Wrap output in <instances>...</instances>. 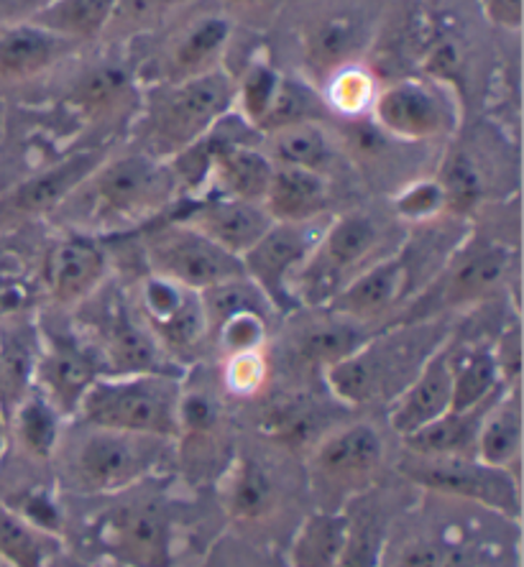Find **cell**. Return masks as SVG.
Segmentation results:
<instances>
[{"instance_id": "6", "label": "cell", "mask_w": 524, "mask_h": 567, "mask_svg": "<svg viewBox=\"0 0 524 567\" xmlns=\"http://www.w3.org/2000/svg\"><path fill=\"white\" fill-rule=\"evenodd\" d=\"M70 315L72 328L93 350L103 377H131V373H162L185 379L182 369L164 353L152 332L133 310L126 284L107 279Z\"/></svg>"}, {"instance_id": "9", "label": "cell", "mask_w": 524, "mask_h": 567, "mask_svg": "<svg viewBox=\"0 0 524 567\" xmlns=\"http://www.w3.org/2000/svg\"><path fill=\"white\" fill-rule=\"evenodd\" d=\"M517 274V248L469 230L438 277L407 305L399 320H432L451 310L489 305Z\"/></svg>"}, {"instance_id": "49", "label": "cell", "mask_w": 524, "mask_h": 567, "mask_svg": "<svg viewBox=\"0 0 524 567\" xmlns=\"http://www.w3.org/2000/svg\"><path fill=\"white\" fill-rule=\"evenodd\" d=\"M481 11L502 29L520 31L522 27V0H481Z\"/></svg>"}, {"instance_id": "36", "label": "cell", "mask_w": 524, "mask_h": 567, "mask_svg": "<svg viewBox=\"0 0 524 567\" xmlns=\"http://www.w3.org/2000/svg\"><path fill=\"white\" fill-rule=\"evenodd\" d=\"M62 542L0 502V567H52Z\"/></svg>"}, {"instance_id": "35", "label": "cell", "mask_w": 524, "mask_h": 567, "mask_svg": "<svg viewBox=\"0 0 524 567\" xmlns=\"http://www.w3.org/2000/svg\"><path fill=\"white\" fill-rule=\"evenodd\" d=\"M435 182L440 185V192H443L445 215H451V218L469 220L486 203L489 182L479 166V156L471 148H448L443 158H440Z\"/></svg>"}, {"instance_id": "43", "label": "cell", "mask_w": 524, "mask_h": 567, "mask_svg": "<svg viewBox=\"0 0 524 567\" xmlns=\"http://www.w3.org/2000/svg\"><path fill=\"white\" fill-rule=\"evenodd\" d=\"M185 3L187 0H119L103 39L119 44V41L141 39L144 33H156Z\"/></svg>"}, {"instance_id": "33", "label": "cell", "mask_w": 524, "mask_h": 567, "mask_svg": "<svg viewBox=\"0 0 524 567\" xmlns=\"http://www.w3.org/2000/svg\"><path fill=\"white\" fill-rule=\"evenodd\" d=\"M448 365H451V410H473L504 391L492 343H455L448 338Z\"/></svg>"}, {"instance_id": "14", "label": "cell", "mask_w": 524, "mask_h": 567, "mask_svg": "<svg viewBox=\"0 0 524 567\" xmlns=\"http://www.w3.org/2000/svg\"><path fill=\"white\" fill-rule=\"evenodd\" d=\"M133 310L166 355L189 371L207 353L203 295L144 271L126 284Z\"/></svg>"}, {"instance_id": "53", "label": "cell", "mask_w": 524, "mask_h": 567, "mask_svg": "<svg viewBox=\"0 0 524 567\" xmlns=\"http://www.w3.org/2000/svg\"><path fill=\"white\" fill-rule=\"evenodd\" d=\"M0 455H3V453H0Z\"/></svg>"}, {"instance_id": "13", "label": "cell", "mask_w": 524, "mask_h": 567, "mask_svg": "<svg viewBox=\"0 0 524 567\" xmlns=\"http://www.w3.org/2000/svg\"><path fill=\"white\" fill-rule=\"evenodd\" d=\"M141 258L148 274L182 284L199 295L246 277L238 256L223 251L218 244L174 215L146 225L141 233Z\"/></svg>"}, {"instance_id": "17", "label": "cell", "mask_w": 524, "mask_h": 567, "mask_svg": "<svg viewBox=\"0 0 524 567\" xmlns=\"http://www.w3.org/2000/svg\"><path fill=\"white\" fill-rule=\"evenodd\" d=\"M330 215L307 223H271V228L240 256L246 279L279 315L297 312L292 281L315 251Z\"/></svg>"}, {"instance_id": "23", "label": "cell", "mask_w": 524, "mask_h": 567, "mask_svg": "<svg viewBox=\"0 0 524 567\" xmlns=\"http://www.w3.org/2000/svg\"><path fill=\"white\" fill-rule=\"evenodd\" d=\"M107 146H88L62 156L56 164L41 166L29 177H23L0 192V215L8 220L49 218L60 207L80 182L103 162Z\"/></svg>"}, {"instance_id": "8", "label": "cell", "mask_w": 524, "mask_h": 567, "mask_svg": "<svg viewBox=\"0 0 524 567\" xmlns=\"http://www.w3.org/2000/svg\"><path fill=\"white\" fill-rule=\"evenodd\" d=\"M381 21V0H315L295 29L299 56L295 74L320 87L340 66L363 62L366 52L377 44Z\"/></svg>"}, {"instance_id": "46", "label": "cell", "mask_w": 524, "mask_h": 567, "mask_svg": "<svg viewBox=\"0 0 524 567\" xmlns=\"http://www.w3.org/2000/svg\"><path fill=\"white\" fill-rule=\"evenodd\" d=\"M271 365L266 350L223 358V389L236 399H254L269 381Z\"/></svg>"}, {"instance_id": "30", "label": "cell", "mask_w": 524, "mask_h": 567, "mask_svg": "<svg viewBox=\"0 0 524 567\" xmlns=\"http://www.w3.org/2000/svg\"><path fill=\"white\" fill-rule=\"evenodd\" d=\"M332 203V179L322 174L274 166L269 189L264 195V210L274 223H307L326 218Z\"/></svg>"}, {"instance_id": "15", "label": "cell", "mask_w": 524, "mask_h": 567, "mask_svg": "<svg viewBox=\"0 0 524 567\" xmlns=\"http://www.w3.org/2000/svg\"><path fill=\"white\" fill-rule=\"evenodd\" d=\"M233 29L236 27L215 6L203 8L182 21L174 16V27L164 33L154 52L144 62H133L141 87L174 85V82L223 70Z\"/></svg>"}, {"instance_id": "29", "label": "cell", "mask_w": 524, "mask_h": 567, "mask_svg": "<svg viewBox=\"0 0 524 567\" xmlns=\"http://www.w3.org/2000/svg\"><path fill=\"white\" fill-rule=\"evenodd\" d=\"M218 494L223 512L238 524L266 522L281 502V488L269 465L248 453H238L228 463L218 483Z\"/></svg>"}, {"instance_id": "22", "label": "cell", "mask_w": 524, "mask_h": 567, "mask_svg": "<svg viewBox=\"0 0 524 567\" xmlns=\"http://www.w3.org/2000/svg\"><path fill=\"white\" fill-rule=\"evenodd\" d=\"M414 299L410 271L399 256V248L381 261L363 269L346 289H340L322 310L351 317L356 322L387 328L399 322V317Z\"/></svg>"}, {"instance_id": "19", "label": "cell", "mask_w": 524, "mask_h": 567, "mask_svg": "<svg viewBox=\"0 0 524 567\" xmlns=\"http://www.w3.org/2000/svg\"><path fill=\"white\" fill-rule=\"evenodd\" d=\"M66 70L70 74L62 90V103L82 121L111 118L126 111L131 103H141V82L131 60L115 54L85 60V52H80Z\"/></svg>"}, {"instance_id": "41", "label": "cell", "mask_w": 524, "mask_h": 567, "mask_svg": "<svg viewBox=\"0 0 524 567\" xmlns=\"http://www.w3.org/2000/svg\"><path fill=\"white\" fill-rule=\"evenodd\" d=\"M281 74L285 72L279 70V64L274 62V56L266 49H259L244 64V70L233 74V82H236V113L251 128L259 131V123L269 111L274 95H277Z\"/></svg>"}, {"instance_id": "28", "label": "cell", "mask_w": 524, "mask_h": 567, "mask_svg": "<svg viewBox=\"0 0 524 567\" xmlns=\"http://www.w3.org/2000/svg\"><path fill=\"white\" fill-rule=\"evenodd\" d=\"M39 355V317L23 310L0 317V410L6 420L13 406L33 389Z\"/></svg>"}, {"instance_id": "18", "label": "cell", "mask_w": 524, "mask_h": 567, "mask_svg": "<svg viewBox=\"0 0 524 567\" xmlns=\"http://www.w3.org/2000/svg\"><path fill=\"white\" fill-rule=\"evenodd\" d=\"M37 317L41 330V355L37 373H33V389L41 396H47L64 420H72L90 383L103 373H100L93 350L72 328L70 315H66V322H60V312H56L54 322L44 320L41 315Z\"/></svg>"}, {"instance_id": "38", "label": "cell", "mask_w": 524, "mask_h": 567, "mask_svg": "<svg viewBox=\"0 0 524 567\" xmlns=\"http://www.w3.org/2000/svg\"><path fill=\"white\" fill-rule=\"evenodd\" d=\"M115 3L119 0H54L52 6H47L44 11H39L27 21L60 33V37L74 41V44L88 47L105 37Z\"/></svg>"}, {"instance_id": "40", "label": "cell", "mask_w": 524, "mask_h": 567, "mask_svg": "<svg viewBox=\"0 0 524 567\" xmlns=\"http://www.w3.org/2000/svg\"><path fill=\"white\" fill-rule=\"evenodd\" d=\"M305 121H330V113L326 103H322L320 90L299 78V74H281V82L274 95L269 111H266L264 121L259 123V133H266L295 126V123Z\"/></svg>"}, {"instance_id": "37", "label": "cell", "mask_w": 524, "mask_h": 567, "mask_svg": "<svg viewBox=\"0 0 524 567\" xmlns=\"http://www.w3.org/2000/svg\"><path fill=\"white\" fill-rule=\"evenodd\" d=\"M348 535V512H312L299 524L292 547H289V565L292 567H336L340 549Z\"/></svg>"}, {"instance_id": "12", "label": "cell", "mask_w": 524, "mask_h": 567, "mask_svg": "<svg viewBox=\"0 0 524 567\" xmlns=\"http://www.w3.org/2000/svg\"><path fill=\"white\" fill-rule=\"evenodd\" d=\"M369 118L402 144H443L461 128V100L443 80L399 78L379 87Z\"/></svg>"}, {"instance_id": "3", "label": "cell", "mask_w": 524, "mask_h": 567, "mask_svg": "<svg viewBox=\"0 0 524 567\" xmlns=\"http://www.w3.org/2000/svg\"><path fill=\"white\" fill-rule=\"evenodd\" d=\"M448 338L451 336L440 324V317L399 320L366 340L356 353L322 371V381L328 394L348 410L379 402L392 404Z\"/></svg>"}, {"instance_id": "7", "label": "cell", "mask_w": 524, "mask_h": 567, "mask_svg": "<svg viewBox=\"0 0 524 567\" xmlns=\"http://www.w3.org/2000/svg\"><path fill=\"white\" fill-rule=\"evenodd\" d=\"M182 381L162 373L97 377L72 420L100 430L177 442Z\"/></svg>"}, {"instance_id": "34", "label": "cell", "mask_w": 524, "mask_h": 567, "mask_svg": "<svg viewBox=\"0 0 524 567\" xmlns=\"http://www.w3.org/2000/svg\"><path fill=\"white\" fill-rule=\"evenodd\" d=\"M502 394V391H499ZM496 394V396H499ZM489 402L473 406V410H448L440 420H435L428 427H422L414 435L399 440L402 450L414 455H463V457H476V437L481 430V422L489 412V406L496 402Z\"/></svg>"}, {"instance_id": "39", "label": "cell", "mask_w": 524, "mask_h": 567, "mask_svg": "<svg viewBox=\"0 0 524 567\" xmlns=\"http://www.w3.org/2000/svg\"><path fill=\"white\" fill-rule=\"evenodd\" d=\"M381 82L369 64L353 62L328 74L320 82V95L326 103L330 118L356 121L371 115L373 100L379 95Z\"/></svg>"}, {"instance_id": "27", "label": "cell", "mask_w": 524, "mask_h": 567, "mask_svg": "<svg viewBox=\"0 0 524 567\" xmlns=\"http://www.w3.org/2000/svg\"><path fill=\"white\" fill-rule=\"evenodd\" d=\"M261 148L274 166H295L328 179L348 164L332 121H305L277 128L261 136Z\"/></svg>"}, {"instance_id": "50", "label": "cell", "mask_w": 524, "mask_h": 567, "mask_svg": "<svg viewBox=\"0 0 524 567\" xmlns=\"http://www.w3.org/2000/svg\"><path fill=\"white\" fill-rule=\"evenodd\" d=\"M52 3L54 0H0V23L27 21Z\"/></svg>"}, {"instance_id": "10", "label": "cell", "mask_w": 524, "mask_h": 567, "mask_svg": "<svg viewBox=\"0 0 524 567\" xmlns=\"http://www.w3.org/2000/svg\"><path fill=\"white\" fill-rule=\"evenodd\" d=\"M387 440L371 422L328 430L307 455V486L322 512H343L379 481Z\"/></svg>"}, {"instance_id": "32", "label": "cell", "mask_w": 524, "mask_h": 567, "mask_svg": "<svg viewBox=\"0 0 524 567\" xmlns=\"http://www.w3.org/2000/svg\"><path fill=\"white\" fill-rule=\"evenodd\" d=\"M522 386H510L496 396L481 422L476 437V457L481 463L520 473L522 463Z\"/></svg>"}, {"instance_id": "26", "label": "cell", "mask_w": 524, "mask_h": 567, "mask_svg": "<svg viewBox=\"0 0 524 567\" xmlns=\"http://www.w3.org/2000/svg\"><path fill=\"white\" fill-rule=\"evenodd\" d=\"M453 383L451 365H448V340L432 353L418 377L399 391L397 399L389 404V430L399 440L414 435L422 427H428L451 410Z\"/></svg>"}, {"instance_id": "51", "label": "cell", "mask_w": 524, "mask_h": 567, "mask_svg": "<svg viewBox=\"0 0 524 567\" xmlns=\"http://www.w3.org/2000/svg\"><path fill=\"white\" fill-rule=\"evenodd\" d=\"M13 302H16V291H13V289H8V287H3V284H0V317L8 315V312L21 310V307H16Z\"/></svg>"}, {"instance_id": "48", "label": "cell", "mask_w": 524, "mask_h": 567, "mask_svg": "<svg viewBox=\"0 0 524 567\" xmlns=\"http://www.w3.org/2000/svg\"><path fill=\"white\" fill-rule=\"evenodd\" d=\"M289 0H213V6L236 27L264 29L285 13Z\"/></svg>"}, {"instance_id": "2", "label": "cell", "mask_w": 524, "mask_h": 567, "mask_svg": "<svg viewBox=\"0 0 524 567\" xmlns=\"http://www.w3.org/2000/svg\"><path fill=\"white\" fill-rule=\"evenodd\" d=\"M70 422L49 463L56 488L66 494L119 496L177 463V442L172 440Z\"/></svg>"}, {"instance_id": "52", "label": "cell", "mask_w": 524, "mask_h": 567, "mask_svg": "<svg viewBox=\"0 0 524 567\" xmlns=\"http://www.w3.org/2000/svg\"><path fill=\"white\" fill-rule=\"evenodd\" d=\"M6 450V414L0 410V453Z\"/></svg>"}, {"instance_id": "5", "label": "cell", "mask_w": 524, "mask_h": 567, "mask_svg": "<svg viewBox=\"0 0 524 567\" xmlns=\"http://www.w3.org/2000/svg\"><path fill=\"white\" fill-rule=\"evenodd\" d=\"M399 220H389L371 207L330 215L315 251L292 281V299L299 310H322L363 269L392 256L404 233H394Z\"/></svg>"}, {"instance_id": "21", "label": "cell", "mask_w": 524, "mask_h": 567, "mask_svg": "<svg viewBox=\"0 0 524 567\" xmlns=\"http://www.w3.org/2000/svg\"><path fill=\"white\" fill-rule=\"evenodd\" d=\"M85 47L33 21L0 23V90H27L56 74Z\"/></svg>"}, {"instance_id": "45", "label": "cell", "mask_w": 524, "mask_h": 567, "mask_svg": "<svg viewBox=\"0 0 524 567\" xmlns=\"http://www.w3.org/2000/svg\"><path fill=\"white\" fill-rule=\"evenodd\" d=\"M392 213L399 223L422 225L445 215V199L435 177H418L410 185L397 189Z\"/></svg>"}, {"instance_id": "25", "label": "cell", "mask_w": 524, "mask_h": 567, "mask_svg": "<svg viewBox=\"0 0 524 567\" xmlns=\"http://www.w3.org/2000/svg\"><path fill=\"white\" fill-rule=\"evenodd\" d=\"M312 315L289 336V358L302 371H322L356 353L366 340L377 336L373 324L356 322L330 310H310Z\"/></svg>"}, {"instance_id": "4", "label": "cell", "mask_w": 524, "mask_h": 567, "mask_svg": "<svg viewBox=\"0 0 524 567\" xmlns=\"http://www.w3.org/2000/svg\"><path fill=\"white\" fill-rule=\"evenodd\" d=\"M233 107L236 82L228 66L174 85L146 87L133 115L131 146L160 162H172L205 138Z\"/></svg>"}, {"instance_id": "44", "label": "cell", "mask_w": 524, "mask_h": 567, "mask_svg": "<svg viewBox=\"0 0 524 567\" xmlns=\"http://www.w3.org/2000/svg\"><path fill=\"white\" fill-rule=\"evenodd\" d=\"M384 553L387 524L379 522L371 512H348V535L336 567H381Z\"/></svg>"}, {"instance_id": "31", "label": "cell", "mask_w": 524, "mask_h": 567, "mask_svg": "<svg viewBox=\"0 0 524 567\" xmlns=\"http://www.w3.org/2000/svg\"><path fill=\"white\" fill-rule=\"evenodd\" d=\"M66 422L70 420H64L47 396L31 389L8 414L6 447H11L16 455L27 457L31 463L49 465Z\"/></svg>"}, {"instance_id": "1", "label": "cell", "mask_w": 524, "mask_h": 567, "mask_svg": "<svg viewBox=\"0 0 524 567\" xmlns=\"http://www.w3.org/2000/svg\"><path fill=\"white\" fill-rule=\"evenodd\" d=\"M179 203V185L169 162L126 146L107 152L49 220L78 236H126L177 210Z\"/></svg>"}, {"instance_id": "16", "label": "cell", "mask_w": 524, "mask_h": 567, "mask_svg": "<svg viewBox=\"0 0 524 567\" xmlns=\"http://www.w3.org/2000/svg\"><path fill=\"white\" fill-rule=\"evenodd\" d=\"M93 542L119 567H172L174 522L154 498H133L105 508L93 524Z\"/></svg>"}, {"instance_id": "24", "label": "cell", "mask_w": 524, "mask_h": 567, "mask_svg": "<svg viewBox=\"0 0 524 567\" xmlns=\"http://www.w3.org/2000/svg\"><path fill=\"white\" fill-rule=\"evenodd\" d=\"M172 215L185 220L187 225H193V228L203 233L205 238L218 244L223 251L238 258L244 256L274 223L261 203H246V199L218 195L185 199Z\"/></svg>"}, {"instance_id": "20", "label": "cell", "mask_w": 524, "mask_h": 567, "mask_svg": "<svg viewBox=\"0 0 524 567\" xmlns=\"http://www.w3.org/2000/svg\"><path fill=\"white\" fill-rule=\"evenodd\" d=\"M107 279H111V254L105 244H100V238L64 233L47 248L41 264V287L52 310L72 312Z\"/></svg>"}, {"instance_id": "42", "label": "cell", "mask_w": 524, "mask_h": 567, "mask_svg": "<svg viewBox=\"0 0 524 567\" xmlns=\"http://www.w3.org/2000/svg\"><path fill=\"white\" fill-rule=\"evenodd\" d=\"M381 567H479V555L459 535H420L399 545L394 555L384 553Z\"/></svg>"}, {"instance_id": "11", "label": "cell", "mask_w": 524, "mask_h": 567, "mask_svg": "<svg viewBox=\"0 0 524 567\" xmlns=\"http://www.w3.org/2000/svg\"><path fill=\"white\" fill-rule=\"evenodd\" d=\"M397 471L407 483L428 491L486 508L502 519L520 524L522 519V475L506 468L481 463L479 457L463 455H414L402 450Z\"/></svg>"}, {"instance_id": "47", "label": "cell", "mask_w": 524, "mask_h": 567, "mask_svg": "<svg viewBox=\"0 0 524 567\" xmlns=\"http://www.w3.org/2000/svg\"><path fill=\"white\" fill-rule=\"evenodd\" d=\"M494 361L504 386H520L522 377V320L520 312L512 315L510 322L502 324L496 340H492Z\"/></svg>"}]
</instances>
